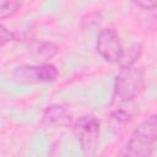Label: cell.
Instances as JSON below:
<instances>
[{"label": "cell", "mask_w": 157, "mask_h": 157, "mask_svg": "<svg viewBox=\"0 0 157 157\" xmlns=\"http://www.w3.org/2000/svg\"><path fill=\"white\" fill-rule=\"evenodd\" d=\"M157 141V115L152 114L145 119L131 134L125 150V156L150 157L155 153Z\"/></svg>", "instance_id": "1"}, {"label": "cell", "mask_w": 157, "mask_h": 157, "mask_svg": "<svg viewBox=\"0 0 157 157\" xmlns=\"http://www.w3.org/2000/svg\"><path fill=\"white\" fill-rule=\"evenodd\" d=\"M74 135L86 156H94L99 145L101 125L96 117L82 115L72 123Z\"/></svg>", "instance_id": "2"}, {"label": "cell", "mask_w": 157, "mask_h": 157, "mask_svg": "<svg viewBox=\"0 0 157 157\" xmlns=\"http://www.w3.org/2000/svg\"><path fill=\"white\" fill-rule=\"evenodd\" d=\"M144 88V72L136 66L121 67L114 80V92L123 102L136 98Z\"/></svg>", "instance_id": "3"}, {"label": "cell", "mask_w": 157, "mask_h": 157, "mask_svg": "<svg viewBox=\"0 0 157 157\" xmlns=\"http://www.w3.org/2000/svg\"><path fill=\"white\" fill-rule=\"evenodd\" d=\"M59 75L58 69L53 64L22 65L12 72V80L21 85H34L43 82H53Z\"/></svg>", "instance_id": "4"}, {"label": "cell", "mask_w": 157, "mask_h": 157, "mask_svg": "<svg viewBox=\"0 0 157 157\" xmlns=\"http://www.w3.org/2000/svg\"><path fill=\"white\" fill-rule=\"evenodd\" d=\"M97 53L108 63L118 64L121 53H123V43L120 36L113 28H104L98 33L96 40Z\"/></svg>", "instance_id": "5"}, {"label": "cell", "mask_w": 157, "mask_h": 157, "mask_svg": "<svg viewBox=\"0 0 157 157\" xmlns=\"http://www.w3.org/2000/svg\"><path fill=\"white\" fill-rule=\"evenodd\" d=\"M42 123L50 128H69L72 125V115L60 104H53L44 109L42 114Z\"/></svg>", "instance_id": "6"}, {"label": "cell", "mask_w": 157, "mask_h": 157, "mask_svg": "<svg viewBox=\"0 0 157 157\" xmlns=\"http://www.w3.org/2000/svg\"><path fill=\"white\" fill-rule=\"evenodd\" d=\"M141 52H142V45L137 44V43L128 47L126 49H123V53H121V56H120L118 64L120 65V67L132 66L136 63V60H139Z\"/></svg>", "instance_id": "7"}, {"label": "cell", "mask_w": 157, "mask_h": 157, "mask_svg": "<svg viewBox=\"0 0 157 157\" xmlns=\"http://www.w3.org/2000/svg\"><path fill=\"white\" fill-rule=\"evenodd\" d=\"M25 0H0V20L13 16L22 7Z\"/></svg>", "instance_id": "8"}, {"label": "cell", "mask_w": 157, "mask_h": 157, "mask_svg": "<svg viewBox=\"0 0 157 157\" xmlns=\"http://www.w3.org/2000/svg\"><path fill=\"white\" fill-rule=\"evenodd\" d=\"M13 40H16V34L12 31H10L6 26L0 23V48Z\"/></svg>", "instance_id": "9"}, {"label": "cell", "mask_w": 157, "mask_h": 157, "mask_svg": "<svg viewBox=\"0 0 157 157\" xmlns=\"http://www.w3.org/2000/svg\"><path fill=\"white\" fill-rule=\"evenodd\" d=\"M38 53L39 55L43 56V59H48V58H52L56 53V47L53 43H43L39 47Z\"/></svg>", "instance_id": "10"}, {"label": "cell", "mask_w": 157, "mask_h": 157, "mask_svg": "<svg viewBox=\"0 0 157 157\" xmlns=\"http://www.w3.org/2000/svg\"><path fill=\"white\" fill-rule=\"evenodd\" d=\"M135 5L144 10H155L157 6V0H132Z\"/></svg>", "instance_id": "11"}, {"label": "cell", "mask_w": 157, "mask_h": 157, "mask_svg": "<svg viewBox=\"0 0 157 157\" xmlns=\"http://www.w3.org/2000/svg\"><path fill=\"white\" fill-rule=\"evenodd\" d=\"M112 117L118 121H128L130 119V115L124 110H115L112 113Z\"/></svg>", "instance_id": "12"}]
</instances>
